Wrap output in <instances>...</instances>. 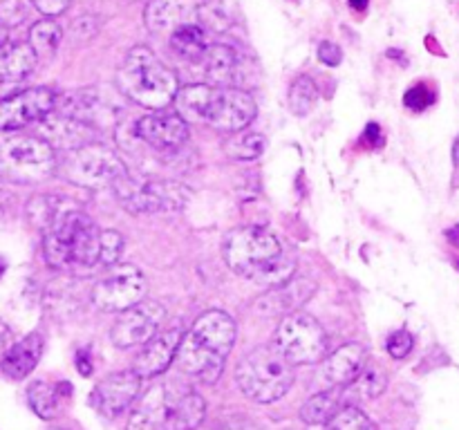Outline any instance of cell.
I'll return each mask as SVG.
<instances>
[{"label": "cell", "mask_w": 459, "mask_h": 430, "mask_svg": "<svg viewBox=\"0 0 459 430\" xmlns=\"http://www.w3.org/2000/svg\"><path fill=\"white\" fill-rule=\"evenodd\" d=\"M236 343V321L227 312L211 309L202 314L184 334L178 352L179 370L204 383H215L224 370V361Z\"/></svg>", "instance_id": "obj_1"}, {"label": "cell", "mask_w": 459, "mask_h": 430, "mask_svg": "<svg viewBox=\"0 0 459 430\" xmlns=\"http://www.w3.org/2000/svg\"><path fill=\"white\" fill-rule=\"evenodd\" d=\"M206 403L182 383L152 385L133 410L128 430H195L204 421Z\"/></svg>", "instance_id": "obj_2"}, {"label": "cell", "mask_w": 459, "mask_h": 430, "mask_svg": "<svg viewBox=\"0 0 459 430\" xmlns=\"http://www.w3.org/2000/svg\"><path fill=\"white\" fill-rule=\"evenodd\" d=\"M117 88L137 106L164 110L179 92L178 74L143 45L130 49L117 70Z\"/></svg>", "instance_id": "obj_3"}, {"label": "cell", "mask_w": 459, "mask_h": 430, "mask_svg": "<svg viewBox=\"0 0 459 430\" xmlns=\"http://www.w3.org/2000/svg\"><path fill=\"white\" fill-rule=\"evenodd\" d=\"M101 231L81 209H70L48 231H43V254L49 267L67 271L72 267H92L99 262Z\"/></svg>", "instance_id": "obj_4"}, {"label": "cell", "mask_w": 459, "mask_h": 430, "mask_svg": "<svg viewBox=\"0 0 459 430\" xmlns=\"http://www.w3.org/2000/svg\"><path fill=\"white\" fill-rule=\"evenodd\" d=\"M236 381L251 401L273 403L290 392L294 383V363L276 345H260L240 358Z\"/></svg>", "instance_id": "obj_5"}, {"label": "cell", "mask_w": 459, "mask_h": 430, "mask_svg": "<svg viewBox=\"0 0 459 430\" xmlns=\"http://www.w3.org/2000/svg\"><path fill=\"white\" fill-rule=\"evenodd\" d=\"M282 254L285 251L281 240L264 227L231 228L222 245L224 262L229 264V269L254 285Z\"/></svg>", "instance_id": "obj_6"}, {"label": "cell", "mask_w": 459, "mask_h": 430, "mask_svg": "<svg viewBox=\"0 0 459 430\" xmlns=\"http://www.w3.org/2000/svg\"><path fill=\"white\" fill-rule=\"evenodd\" d=\"M56 168V150L39 134H13L0 142V177L9 182L36 184Z\"/></svg>", "instance_id": "obj_7"}, {"label": "cell", "mask_w": 459, "mask_h": 430, "mask_svg": "<svg viewBox=\"0 0 459 430\" xmlns=\"http://www.w3.org/2000/svg\"><path fill=\"white\" fill-rule=\"evenodd\" d=\"M112 188L119 197V204L134 215L175 213V211H182L191 200V188L184 186L182 182L134 177L130 173L117 179Z\"/></svg>", "instance_id": "obj_8"}, {"label": "cell", "mask_w": 459, "mask_h": 430, "mask_svg": "<svg viewBox=\"0 0 459 430\" xmlns=\"http://www.w3.org/2000/svg\"><path fill=\"white\" fill-rule=\"evenodd\" d=\"M56 170L67 182L76 184V186L92 188V191L115 186L117 179L128 173L124 159L115 150L97 142L76 148V150L63 152Z\"/></svg>", "instance_id": "obj_9"}, {"label": "cell", "mask_w": 459, "mask_h": 430, "mask_svg": "<svg viewBox=\"0 0 459 430\" xmlns=\"http://www.w3.org/2000/svg\"><path fill=\"white\" fill-rule=\"evenodd\" d=\"M273 345L294 366H312L325 358L327 336L321 322L307 312H294L281 321Z\"/></svg>", "instance_id": "obj_10"}, {"label": "cell", "mask_w": 459, "mask_h": 430, "mask_svg": "<svg viewBox=\"0 0 459 430\" xmlns=\"http://www.w3.org/2000/svg\"><path fill=\"white\" fill-rule=\"evenodd\" d=\"M146 296V278L133 264H121L112 269L92 287V303L101 312H126L133 305L142 303Z\"/></svg>", "instance_id": "obj_11"}, {"label": "cell", "mask_w": 459, "mask_h": 430, "mask_svg": "<svg viewBox=\"0 0 459 430\" xmlns=\"http://www.w3.org/2000/svg\"><path fill=\"white\" fill-rule=\"evenodd\" d=\"M255 119V101L242 88H220L213 85L209 103H206L202 124L220 130V133H238L245 130Z\"/></svg>", "instance_id": "obj_12"}, {"label": "cell", "mask_w": 459, "mask_h": 430, "mask_svg": "<svg viewBox=\"0 0 459 430\" xmlns=\"http://www.w3.org/2000/svg\"><path fill=\"white\" fill-rule=\"evenodd\" d=\"M54 110L85 121V124L94 125L97 130L112 125L121 115L115 94L103 88H83L74 90V92H65L63 97H56Z\"/></svg>", "instance_id": "obj_13"}, {"label": "cell", "mask_w": 459, "mask_h": 430, "mask_svg": "<svg viewBox=\"0 0 459 430\" xmlns=\"http://www.w3.org/2000/svg\"><path fill=\"white\" fill-rule=\"evenodd\" d=\"M164 305L155 303V300H142L119 314L110 331L112 343L121 349L146 345L152 336L160 334V325L164 322Z\"/></svg>", "instance_id": "obj_14"}, {"label": "cell", "mask_w": 459, "mask_h": 430, "mask_svg": "<svg viewBox=\"0 0 459 430\" xmlns=\"http://www.w3.org/2000/svg\"><path fill=\"white\" fill-rule=\"evenodd\" d=\"M56 94L49 88H30L0 99V130H18L30 124H39L43 116L54 112Z\"/></svg>", "instance_id": "obj_15"}, {"label": "cell", "mask_w": 459, "mask_h": 430, "mask_svg": "<svg viewBox=\"0 0 459 430\" xmlns=\"http://www.w3.org/2000/svg\"><path fill=\"white\" fill-rule=\"evenodd\" d=\"M134 134L155 150L175 152L188 142V121L178 112H151L139 116Z\"/></svg>", "instance_id": "obj_16"}, {"label": "cell", "mask_w": 459, "mask_h": 430, "mask_svg": "<svg viewBox=\"0 0 459 430\" xmlns=\"http://www.w3.org/2000/svg\"><path fill=\"white\" fill-rule=\"evenodd\" d=\"M142 381L143 379L134 370L112 372L106 379L99 381L97 388H94L92 406L108 419L119 417L137 399Z\"/></svg>", "instance_id": "obj_17"}, {"label": "cell", "mask_w": 459, "mask_h": 430, "mask_svg": "<svg viewBox=\"0 0 459 430\" xmlns=\"http://www.w3.org/2000/svg\"><path fill=\"white\" fill-rule=\"evenodd\" d=\"M99 130L85 121L67 116L63 112H49L39 121V137L45 139L54 150L70 152L97 142Z\"/></svg>", "instance_id": "obj_18"}, {"label": "cell", "mask_w": 459, "mask_h": 430, "mask_svg": "<svg viewBox=\"0 0 459 430\" xmlns=\"http://www.w3.org/2000/svg\"><path fill=\"white\" fill-rule=\"evenodd\" d=\"M316 291V282L309 278H291L285 285L272 287L264 296H260L254 303V309L263 316H290V314L300 312L305 303Z\"/></svg>", "instance_id": "obj_19"}, {"label": "cell", "mask_w": 459, "mask_h": 430, "mask_svg": "<svg viewBox=\"0 0 459 430\" xmlns=\"http://www.w3.org/2000/svg\"><path fill=\"white\" fill-rule=\"evenodd\" d=\"M184 331L179 327L173 330H166L161 334H155L146 345L142 348V352L134 358V367L142 379H151V376L161 374L170 367V363L178 358L179 345H182Z\"/></svg>", "instance_id": "obj_20"}, {"label": "cell", "mask_w": 459, "mask_h": 430, "mask_svg": "<svg viewBox=\"0 0 459 430\" xmlns=\"http://www.w3.org/2000/svg\"><path fill=\"white\" fill-rule=\"evenodd\" d=\"M368 366V352L361 343H348L323 358L321 379L327 388H345Z\"/></svg>", "instance_id": "obj_21"}, {"label": "cell", "mask_w": 459, "mask_h": 430, "mask_svg": "<svg viewBox=\"0 0 459 430\" xmlns=\"http://www.w3.org/2000/svg\"><path fill=\"white\" fill-rule=\"evenodd\" d=\"M204 0H151L146 7L148 30L161 34V31H175L184 22H195L197 13Z\"/></svg>", "instance_id": "obj_22"}, {"label": "cell", "mask_w": 459, "mask_h": 430, "mask_svg": "<svg viewBox=\"0 0 459 430\" xmlns=\"http://www.w3.org/2000/svg\"><path fill=\"white\" fill-rule=\"evenodd\" d=\"M204 72L213 85L238 88L236 83H240L242 72H245V58L231 45H211L204 56Z\"/></svg>", "instance_id": "obj_23"}, {"label": "cell", "mask_w": 459, "mask_h": 430, "mask_svg": "<svg viewBox=\"0 0 459 430\" xmlns=\"http://www.w3.org/2000/svg\"><path fill=\"white\" fill-rule=\"evenodd\" d=\"M43 354V336L39 331L27 334L25 339L13 343L3 357V372L13 381H21L39 366Z\"/></svg>", "instance_id": "obj_24"}, {"label": "cell", "mask_w": 459, "mask_h": 430, "mask_svg": "<svg viewBox=\"0 0 459 430\" xmlns=\"http://www.w3.org/2000/svg\"><path fill=\"white\" fill-rule=\"evenodd\" d=\"M36 58L30 43H4L0 47V88L27 79L34 72Z\"/></svg>", "instance_id": "obj_25"}, {"label": "cell", "mask_w": 459, "mask_h": 430, "mask_svg": "<svg viewBox=\"0 0 459 430\" xmlns=\"http://www.w3.org/2000/svg\"><path fill=\"white\" fill-rule=\"evenodd\" d=\"M345 406H350L345 397V388H327L325 392H318L309 397L300 408V419L309 426L330 424Z\"/></svg>", "instance_id": "obj_26"}, {"label": "cell", "mask_w": 459, "mask_h": 430, "mask_svg": "<svg viewBox=\"0 0 459 430\" xmlns=\"http://www.w3.org/2000/svg\"><path fill=\"white\" fill-rule=\"evenodd\" d=\"M170 47L184 61H204L211 43L200 22H184L170 34Z\"/></svg>", "instance_id": "obj_27"}, {"label": "cell", "mask_w": 459, "mask_h": 430, "mask_svg": "<svg viewBox=\"0 0 459 430\" xmlns=\"http://www.w3.org/2000/svg\"><path fill=\"white\" fill-rule=\"evenodd\" d=\"M70 209H74V204L61 195H36L27 204V215H30L34 227H39L40 231H48Z\"/></svg>", "instance_id": "obj_28"}, {"label": "cell", "mask_w": 459, "mask_h": 430, "mask_svg": "<svg viewBox=\"0 0 459 430\" xmlns=\"http://www.w3.org/2000/svg\"><path fill=\"white\" fill-rule=\"evenodd\" d=\"M211 90L213 85L211 83H191L179 88L178 97H175V108H178V115H182L186 121H195V124H202L204 119L206 103H209Z\"/></svg>", "instance_id": "obj_29"}, {"label": "cell", "mask_w": 459, "mask_h": 430, "mask_svg": "<svg viewBox=\"0 0 459 430\" xmlns=\"http://www.w3.org/2000/svg\"><path fill=\"white\" fill-rule=\"evenodd\" d=\"M61 385H49L45 381H34L27 388V401H30L31 410L40 417V419H54L61 408Z\"/></svg>", "instance_id": "obj_30"}, {"label": "cell", "mask_w": 459, "mask_h": 430, "mask_svg": "<svg viewBox=\"0 0 459 430\" xmlns=\"http://www.w3.org/2000/svg\"><path fill=\"white\" fill-rule=\"evenodd\" d=\"M385 388V372L381 370L379 366H372L368 363L363 367L361 374L352 381L350 385H345V397H348V403L352 399H375L384 392ZM352 406V403H350Z\"/></svg>", "instance_id": "obj_31"}, {"label": "cell", "mask_w": 459, "mask_h": 430, "mask_svg": "<svg viewBox=\"0 0 459 430\" xmlns=\"http://www.w3.org/2000/svg\"><path fill=\"white\" fill-rule=\"evenodd\" d=\"M63 39V30L54 18H43L34 22L30 30V45L39 58H49L58 49Z\"/></svg>", "instance_id": "obj_32"}, {"label": "cell", "mask_w": 459, "mask_h": 430, "mask_svg": "<svg viewBox=\"0 0 459 430\" xmlns=\"http://www.w3.org/2000/svg\"><path fill=\"white\" fill-rule=\"evenodd\" d=\"M267 148V139L260 133H249V130H238L227 142V155L238 161L258 159Z\"/></svg>", "instance_id": "obj_33"}, {"label": "cell", "mask_w": 459, "mask_h": 430, "mask_svg": "<svg viewBox=\"0 0 459 430\" xmlns=\"http://www.w3.org/2000/svg\"><path fill=\"white\" fill-rule=\"evenodd\" d=\"M318 101V88L309 76H299V79L291 83L290 97H287V103H290V110L294 115L305 116L309 115L314 106Z\"/></svg>", "instance_id": "obj_34"}, {"label": "cell", "mask_w": 459, "mask_h": 430, "mask_svg": "<svg viewBox=\"0 0 459 430\" xmlns=\"http://www.w3.org/2000/svg\"><path fill=\"white\" fill-rule=\"evenodd\" d=\"M327 430H379L375 421L366 415L363 410H359L357 406H345L334 419L327 424Z\"/></svg>", "instance_id": "obj_35"}, {"label": "cell", "mask_w": 459, "mask_h": 430, "mask_svg": "<svg viewBox=\"0 0 459 430\" xmlns=\"http://www.w3.org/2000/svg\"><path fill=\"white\" fill-rule=\"evenodd\" d=\"M126 240L119 231H101V245H99V262H103L106 267L119 262V258L124 255Z\"/></svg>", "instance_id": "obj_36"}, {"label": "cell", "mask_w": 459, "mask_h": 430, "mask_svg": "<svg viewBox=\"0 0 459 430\" xmlns=\"http://www.w3.org/2000/svg\"><path fill=\"white\" fill-rule=\"evenodd\" d=\"M30 7H34L31 0H0V25L13 27L22 22L30 13Z\"/></svg>", "instance_id": "obj_37"}, {"label": "cell", "mask_w": 459, "mask_h": 430, "mask_svg": "<svg viewBox=\"0 0 459 430\" xmlns=\"http://www.w3.org/2000/svg\"><path fill=\"white\" fill-rule=\"evenodd\" d=\"M415 339L408 330H397L394 334H390L388 339V352L393 358H406L411 354Z\"/></svg>", "instance_id": "obj_38"}, {"label": "cell", "mask_w": 459, "mask_h": 430, "mask_svg": "<svg viewBox=\"0 0 459 430\" xmlns=\"http://www.w3.org/2000/svg\"><path fill=\"white\" fill-rule=\"evenodd\" d=\"M403 101H406V106L411 108V110L421 112V110H426V108H429L430 103L435 101V97H433V92H430V90L426 88L424 83H420V85H415V88L408 90L406 99H403Z\"/></svg>", "instance_id": "obj_39"}, {"label": "cell", "mask_w": 459, "mask_h": 430, "mask_svg": "<svg viewBox=\"0 0 459 430\" xmlns=\"http://www.w3.org/2000/svg\"><path fill=\"white\" fill-rule=\"evenodd\" d=\"M318 61L325 63L327 67H336L343 61V52H341L339 45L332 43V40H323V43L318 45Z\"/></svg>", "instance_id": "obj_40"}, {"label": "cell", "mask_w": 459, "mask_h": 430, "mask_svg": "<svg viewBox=\"0 0 459 430\" xmlns=\"http://www.w3.org/2000/svg\"><path fill=\"white\" fill-rule=\"evenodd\" d=\"M31 3H34V7L39 9L43 16L54 18L58 16V13L65 12V9L72 4V0H31Z\"/></svg>", "instance_id": "obj_41"}, {"label": "cell", "mask_w": 459, "mask_h": 430, "mask_svg": "<svg viewBox=\"0 0 459 430\" xmlns=\"http://www.w3.org/2000/svg\"><path fill=\"white\" fill-rule=\"evenodd\" d=\"M99 30V21L94 16H83L79 18V21H74V25H72V31H74V36L79 40H88L90 36L97 34Z\"/></svg>", "instance_id": "obj_42"}, {"label": "cell", "mask_w": 459, "mask_h": 430, "mask_svg": "<svg viewBox=\"0 0 459 430\" xmlns=\"http://www.w3.org/2000/svg\"><path fill=\"white\" fill-rule=\"evenodd\" d=\"M12 345H13L12 330H9L7 322H4L3 318H0V352H7V349L12 348Z\"/></svg>", "instance_id": "obj_43"}, {"label": "cell", "mask_w": 459, "mask_h": 430, "mask_svg": "<svg viewBox=\"0 0 459 430\" xmlns=\"http://www.w3.org/2000/svg\"><path fill=\"white\" fill-rule=\"evenodd\" d=\"M76 367H79V372L83 376L92 374V363H90V354L85 352V349H81V352L76 354Z\"/></svg>", "instance_id": "obj_44"}, {"label": "cell", "mask_w": 459, "mask_h": 430, "mask_svg": "<svg viewBox=\"0 0 459 430\" xmlns=\"http://www.w3.org/2000/svg\"><path fill=\"white\" fill-rule=\"evenodd\" d=\"M446 237H448V240L453 242V245L459 246V224H457V227L448 228V231H446Z\"/></svg>", "instance_id": "obj_45"}, {"label": "cell", "mask_w": 459, "mask_h": 430, "mask_svg": "<svg viewBox=\"0 0 459 430\" xmlns=\"http://www.w3.org/2000/svg\"><path fill=\"white\" fill-rule=\"evenodd\" d=\"M350 4H352V9H357V12H363V9L368 7V0H350Z\"/></svg>", "instance_id": "obj_46"}, {"label": "cell", "mask_w": 459, "mask_h": 430, "mask_svg": "<svg viewBox=\"0 0 459 430\" xmlns=\"http://www.w3.org/2000/svg\"><path fill=\"white\" fill-rule=\"evenodd\" d=\"M4 43H9V36H7V27L0 25V47H3Z\"/></svg>", "instance_id": "obj_47"}, {"label": "cell", "mask_w": 459, "mask_h": 430, "mask_svg": "<svg viewBox=\"0 0 459 430\" xmlns=\"http://www.w3.org/2000/svg\"><path fill=\"white\" fill-rule=\"evenodd\" d=\"M453 159H455V164L459 166V137L455 139V146H453Z\"/></svg>", "instance_id": "obj_48"}, {"label": "cell", "mask_w": 459, "mask_h": 430, "mask_svg": "<svg viewBox=\"0 0 459 430\" xmlns=\"http://www.w3.org/2000/svg\"><path fill=\"white\" fill-rule=\"evenodd\" d=\"M3 273H4V262H3V260H0V276H3Z\"/></svg>", "instance_id": "obj_49"}, {"label": "cell", "mask_w": 459, "mask_h": 430, "mask_svg": "<svg viewBox=\"0 0 459 430\" xmlns=\"http://www.w3.org/2000/svg\"><path fill=\"white\" fill-rule=\"evenodd\" d=\"M457 267H459V262H457Z\"/></svg>", "instance_id": "obj_50"}]
</instances>
